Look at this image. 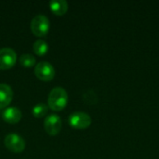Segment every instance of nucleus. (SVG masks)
Here are the masks:
<instances>
[{
	"instance_id": "4",
	"label": "nucleus",
	"mask_w": 159,
	"mask_h": 159,
	"mask_svg": "<svg viewBox=\"0 0 159 159\" xmlns=\"http://www.w3.org/2000/svg\"><path fill=\"white\" fill-rule=\"evenodd\" d=\"M34 75L39 80L44 81V82H48L54 78L55 70H54V67L50 63L47 61H41L35 65Z\"/></svg>"
},
{
	"instance_id": "12",
	"label": "nucleus",
	"mask_w": 159,
	"mask_h": 159,
	"mask_svg": "<svg viewBox=\"0 0 159 159\" xmlns=\"http://www.w3.org/2000/svg\"><path fill=\"white\" fill-rule=\"evenodd\" d=\"M19 61H20V64L25 68H31L35 65V58L32 54H29V53L22 54L20 57Z\"/></svg>"
},
{
	"instance_id": "8",
	"label": "nucleus",
	"mask_w": 159,
	"mask_h": 159,
	"mask_svg": "<svg viewBox=\"0 0 159 159\" xmlns=\"http://www.w3.org/2000/svg\"><path fill=\"white\" fill-rule=\"evenodd\" d=\"M1 116L3 120L8 124H17L20 121L22 114L17 107H7L3 111Z\"/></svg>"
},
{
	"instance_id": "11",
	"label": "nucleus",
	"mask_w": 159,
	"mask_h": 159,
	"mask_svg": "<svg viewBox=\"0 0 159 159\" xmlns=\"http://www.w3.org/2000/svg\"><path fill=\"white\" fill-rule=\"evenodd\" d=\"M33 49H34V52L36 55H38V56H44L48 51V45L47 44L46 41L39 39V40H36L34 43Z\"/></svg>"
},
{
	"instance_id": "7",
	"label": "nucleus",
	"mask_w": 159,
	"mask_h": 159,
	"mask_svg": "<svg viewBox=\"0 0 159 159\" xmlns=\"http://www.w3.org/2000/svg\"><path fill=\"white\" fill-rule=\"evenodd\" d=\"M61 119L57 115L48 116L44 121V129L50 136H56L61 129Z\"/></svg>"
},
{
	"instance_id": "6",
	"label": "nucleus",
	"mask_w": 159,
	"mask_h": 159,
	"mask_svg": "<svg viewBox=\"0 0 159 159\" xmlns=\"http://www.w3.org/2000/svg\"><path fill=\"white\" fill-rule=\"evenodd\" d=\"M17 61V54L10 48H0V70L12 68Z\"/></svg>"
},
{
	"instance_id": "5",
	"label": "nucleus",
	"mask_w": 159,
	"mask_h": 159,
	"mask_svg": "<svg viewBox=\"0 0 159 159\" xmlns=\"http://www.w3.org/2000/svg\"><path fill=\"white\" fill-rule=\"evenodd\" d=\"M5 146L12 153H21L25 149L24 140L17 133H9L5 137Z\"/></svg>"
},
{
	"instance_id": "10",
	"label": "nucleus",
	"mask_w": 159,
	"mask_h": 159,
	"mask_svg": "<svg viewBox=\"0 0 159 159\" xmlns=\"http://www.w3.org/2000/svg\"><path fill=\"white\" fill-rule=\"evenodd\" d=\"M49 8L55 15L62 16L68 10V3L65 0H53L49 2Z\"/></svg>"
},
{
	"instance_id": "13",
	"label": "nucleus",
	"mask_w": 159,
	"mask_h": 159,
	"mask_svg": "<svg viewBox=\"0 0 159 159\" xmlns=\"http://www.w3.org/2000/svg\"><path fill=\"white\" fill-rule=\"evenodd\" d=\"M48 111V106L45 103H38L35 106H34L32 113L33 116L36 118H41L43 116H45L47 115Z\"/></svg>"
},
{
	"instance_id": "1",
	"label": "nucleus",
	"mask_w": 159,
	"mask_h": 159,
	"mask_svg": "<svg viewBox=\"0 0 159 159\" xmlns=\"http://www.w3.org/2000/svg\"><path fill=\"white\" fill-rule=\"evenodd\" d=\"M68 102L67 91L61 87L54 88L48 95V106L54 112H60L65 108Z\"/></svg>"
},
{
	"instance_id": "3",
	"label": "nucleus",
	"mask_w": 159,
	"mask_h": 159,
	"mask_svg": "<svg viewBox=\"0 0 159 159\" xmlns=\"http://www.w3.org/2000/svg\"><path fill=\"white\" fill-rule=\"evenodd\" d=\"M69 125L77 129H85L91 124V117L89 115L84 112H75L69 116Z\"/></svg>"
},
{
	"instance_id": "9",
	"label": "nucleus",
	"mask_w": 159,
	"mask_h": 159,
	"mask_svg": "<svg viewBox=\"0 0 159 159\" xmlns=\"http://www.w3.org/2000/svg\"><path fill=\"white\" fill-rule=\"evenodd\" d=\"M13 99L12 89L7 84H0V109L7 107Z\"/></svg>"
},
{
	"instance_id": "2",
	"label": "nucleus",
	"mask_w": 159,
	"mask_h": 159,
	"mask_svg": "<svg viewBox=\"0 0 159 159\" xmlns=\"http://www.w3.org/2000/svg\"><path fill=\"white\" fill-rule=\"evenodd\" d=\"M31 31L37 37L46 36L49 31V20L45 15H36L31 21Z\"/></svg>"
}]
</instances>
